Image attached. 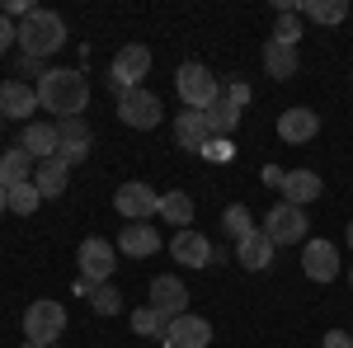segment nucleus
Listing matches in <instances>:
<instances>
[{
	"label": "nucleus",
	"mask_w": 353,
	"mask_h": 348,
	"mask_svg": "<svg viewBox=\"0 0 353 348\" xmlns=\"http://www.w3.org/2000/svg\"><path fill=\"white\" fill-rule=\"evenodd\" d=\"M38 108L57 113V123L61 118H81L90 108V81L81 71H71V66H48V76L38 81Z\"/></svg>",
	"instance_id": "nucleus-1"
},
{
	"label": "nucleus",
	"mask_w": 353,
	"mask_h": 348,
	"mask_svg": "<svg viewBox=\"0 0 353 348\" xmlns=\"http://www.w3.org/2000/svg\"><path fill=\"white\" fill-rule=\"evenodd\" d=\"M57 48H66V19L52 14V10H43V5H33L24 19H19V52L43 61Z\"/></svg>",
	"instance_id": "nucleus-2"
},
{
	"label": "nucleus",
	"mask_w": 353,
	"mask_h": 348,
	"mask_svg": "<svg viewBox=\"0 0 353 348\" xmlns=\"http://www.w3.org/2000/svg\"><path fill=\"white\" fill-rule=\"evenodd\" d=\"M174 90H179L184 108H198V113H208V108L221 99V81L203 61H184V66L174 71Z\"/></svg>",
	"instance_id": "nucleus-3"
},
{
	"label": "nucleus",
	"mask_w": 353,
	"mask_h": 348,
	"mask_svg": "<svg viewBox=\"0 0 353 348\" xmlns=\"http://www.w3.org/2000/svg\"><path fill=\"white\" fill-rule=\"evenodd\" d=\"M61 329H66V306L52 301V296H43V301H33L24 311V339L38 348H52L61 339Z\"/></svg>",
	"instance_id": "nucleus-4"
},
{
	"label": "nucleus",
	"mask_w": 353,
	"mask_h": 348,
	"mask_svg": "<svg viewBox=\"0 0 353 348\" xmlns=\"http://www.w3.org/2000/svg\"><path fill=\"white\" fill-rule=\"evenodd\" d=\"M76 264H81L85 287H99V283H109L113 268H118V245L90 236V240H81V249H76Z\"/></svg>",
	"instance_id": "nucleus-5"
},
{
	"label": "nucleus",
	"mask_w": 353,
	"mask_h": 348,
	"mask_svg": "<svg viewBox=\"0 0 353 348\" xmlns=\"http://www.w3.org/2000/svg\"><path fill=\"white\" fill-rule=\"evenodd\" d=\"M118 118L132 127V132H151V127H161L165 118V104L151 94V90H128V94H118Z\"/></svg>",
	"instance_id": "nucleus-6"
},
{
	"label": "nucleus",
	"mask_w": 353,
	"mask_h": 348,
	"mask_svg": "<svg viewBox=\"0 0 353 348\" xmlns=\"http://www.w3.org/2000/svg\"><path fill=\"white\" fill-rule=\"evenodd\" d=\"M151 71V48L146 43H128L123 52L113 57V66H109V81L118 94H128V90H137L141 85V76Z\"/></svg>",
	"instance_id": "nucleus-7"
},
{
	"label": "nucleus",
	"mask_w": 353,
	"mask_h": 348,
	"mask_svg": "<svg viewBox=\"0 0 353 348\" xmlns=\"http://www.w3.org/2000/svg\"><path fill=\"white\" fill-rule=\"evenodd\" d=\"M113 207H118L123 221H151V216L161 212V193L151 184H141V179H132V184H123L113 193Z\"/></svg>",
	"instance_id": "nucleus-8"
},
{
	"label": "nucleus",
	"mask_w": 353,
	"mask_h": 348,
	"mask_svg": "<svg viewBox=\"0 0 353 348\" xmlns=\"http://www.w3.org/2000/svg\"><path fill=\"white\" fill-rule=\"evenodd\" d=\"M264 236H269L273 245H301L306 240V207L273 203V212L264 216Z\"/></svg>",
	"instance_id": "nucleus-9"
},
{
	"label": "nucleus",
	"mask_w": 353,
	"mask_h": 348,
	"mask_svg": "<svg viewBox=\"0 0 353 348\" xmlns=\"http://www.w3.org/2000/svg\"><path fill=\"white\" fill-rule=\"evenodd\" d=\"M170 259L184 268H212V259H217V245L208 240L203 231H174V240H170Z\"/></svg>",
	"instance_id": "nucleus-10"
},
{
	"label": "nucleus",
	"mask_w": 353,
	"mask_h": 348,
	"mask_svg": "<svg viewBox=\"0 0 353 348\" xmlns=\"http://www.w3.org/2000/svg\"><path fill=\"white\" fill-rule=\"evenodd\" d=\"M146 306H156L165 320H179V316H189V287L174 273H161V278H151V301Z\"/></svg>",
	"instance_id": "nucleus-11"
},
{
	"label": "nucleus",
	"mask_w": 353,
	"mask_h": 348,
	"mask_svg": "<svg viewBox=\"0 0 353 348\" xmlns=\"http://www.w3.org/2000/svg\"><path fill=\"white\" fill-rule=\"evenodd\" d=\"M38 113V85L28 81H5L0 85V118H14V123H33Z\"/></svg>",
	"instance_id": "nucleus-12"
},
{
	"label": "nucleus",
	"mask_w": 353,
	"mask_h": 348,
	"mask_svg": "<svg viewBox=\"0 0 353 348\" xmlns=\"http://www.w3.org/2000/svg\"><path fill=\"white\" fill-rule=\"evenodd\" d=\"M321 132V113L316 108H288V113H278V141H288V146H301V141H316Z\"/></svg>",
	"instance_id": "nucleus-13"
},
{
	"label": "nucleus",
	"mask_w": 353,
	"mask_h": 348,
	"mask_svg": "<svg viewBox=\"0 0 353 348\" xmlns=\"http://www.w3.org/2000/svg\"><path fill=\"white\" fill-rule=\"evenodd\" d=\"M57 156L66 165H81V161H90V146H94V136H90V127H85V118H61L57 123Z\"/></svg>",
	"instance_id": "nucleus-14"
},
{
	"label": "nucleus",
	"mask_w": 353,
	"mask_h": 348,
	"mask_svg": "<svg viewBox=\"0 0 353 348\" xmlns=\"http://www.w3.org/2000/svg\"><path fill=\"white\" fill-rule=\"evenodd\" d=\"M301 273L311 283H334L339 278V249L330 240H306V249H301Z\"/></svg>",
	"instance_id": "nucleus-15"
},
{
	"label": "nucleus",
	"mask_w": 353,
	"mask_h": 348,
	"mask_svg": "<svg viewBox=\"0 0 353 348\" xmlns=\"http://www.w3.org/2000/svg\"><path fill=\"white\" fill-rule=\"evenodd\" d=\"M156 249H161V231L151 221H128L118 231V254H128V259H146Z\"/></svg>",
	"instance_id": "nucleus-16"
},
{
	"label": "nucleus",
	"mask_w": 353,
	"mask_h": 348,
	"mask_svg": "<svg viewBox=\"0 0 353 348\" xmlns=\"http://www.w3.org/2000/svg\"><path fill=\"white\" fill-rule=\"evenodd\" d=\"M283 203H292V207H306V203H316L321 198V174L316 170H283Z\"/></svg>",
	"instance_id": "nucleus-17"
},
{
	"label": "nucleus",
	"mask_w": 353,
	"mask_h": 348,
	"mask_svg": "<svg viewBox=\"0 0 353 348\" xmlns=\"http://www.w3.org/2000/svg\"><path fill=\"white\" fill-rule=\"evenodd\" d=\"M212 344V325L203 320V316H179V320H170V339L165 348H208Z\"/></svg>",
	"instance_id": "nucleus-18"
},
{
	"label": "nucleus",
	"mask_w": 353,
	"mask_h": 348,
	"mask_svg": "<svg viewBox=\"0 0 353 348\" xmlns=\"http://www.w3.org/2000/svg\"><path fill=\"white\" fill-rule=\"evenodd\" d=\"M174 141L184 146V151H208V141H212V132H208V118L198 113V108H184V113H174Z\"/></svg>",
	"instance_id": "nucleus-19"
},
{
	"label": "nucleus",
	"mask_w": 353,
	"mask_h": 348,
	"mask_svg": "<svg viewBox=\"0 0 353 348\" xmlns=\"http://www.w3.org/2000/svg\"><path fill=\"white\" fill-rule=\"evenodd\" d=\"M273 249H278V245H273L264 231H250L245 240H236V259H241V268H250V273H264V268L273 264Z\"/></svg>",
	"instance_id": "nucleus-20"
},
{
	"label": "nucleus",
	"mask_w": 353,
	"mask_h": 348,
	"mask_svg": "<svg viewBox=\"0 0 353 348\" xmlns=\"http://www.w3.org/2000/svg\"><path fill=\"white\" fill-rule=\"evenodd\" d=\"M33 170H38V161L28 156L24 146H10V151H0V184H5V188L33 184Z\"/></svg>",
	"instance_id": "nucleus-21"
},
{
	"label": "nucleus",
	"mask_w": 353,
	"mask_h": 348,
	"mask_svg": "<svg viewBox=\"0 0 353 348\" xmlns=\"http://www.w3.org/2000/svg\"><path fill=\"white\" fill-rule=\"evenodd\" d=\"M33 184H38V193H43V198H61V193H66V184H71V165L61 161V156H52V161H38V170H33Z\"/></svg>",
	"instance_id": "nucleus-22"
},
{
	"label": "nucleus",
	"mask_w": 353,
	"mask_h": 348,
	"mask_svg": "<svg viewBox=\"0 0 353 348\" xmlns=\"http://www.w3.org/2000/svg\"><path fill=\"white\" fill-rule=\"evenodd\" d=\"M297 66H301V57L297 48H288V43H264V76H273V81H292L297 76Z\"/></svg>",
	"instance_id": "nucleus-23"
},
{
	"label": "nucleus",
	"mask_w": 353,
	"mask_h": 348,
	"mask_svg": "<svg viewBox=\"0 0 353 348\" xmlns=\"http://www.w3.org/2000/svg\"><path fill=\"white\" fill-rule=\"evenodd\" d=\"M19 146H24L33 161H52L57 156V123H28L24 127V136H19Z\"/></svg>",
	"instance_id": "nucleus-24"
},
{
	"label": "nucleus",
	"mask_w": 353,
	"mask_h": 348,
	"mask_svg": "<svg viewBox=\"0 0 353 348\" xmlns=\"http://www.w3.org/2000/svg\"><path fill=\"white\" fill-rule=\"evenodd\" d=\"M208 118V132H212V141H231V132L241 127V108L231 104V99H217V104L203 113Z\"/></svg>",
	"instance_id": "nucleus-25"
},
{
	"label": "nucleus",
	"mask_w": 353,
	"mask_h": 348,
	"mask_svg": "<svg viewBox=\"0 0 353 348\" xmlns=\"http://www.w3.org/2000/svg\"><path fill=\"white\" fill-rule=\"evenodd\" d=\"M297 14L316 24H344L349 19V0H297Z\"/></svg>",
	"instance_id": "nucleus-26"
},
{
	"label": "nucleus",
	"mask_w": 353,
	"mask_h": 348,
	"mask_svg": "<svg viewBox=\"0 0 353 348\" xmlns=\"http://www.w3.org/2000/svg\"><path fill=\"white\" fill-rule=\"evenodd\" d=\"M156 216H165V221L179 226V231H189V226H193V198H189V193H165Z\"/></svg>",
	"instance_id": "nucleus-27"
},
{
	"label": "nucleus",
	"mask_w": 353,
	"mask_h": 348,
	"mask_svg": "<svg viewBox=\"0 0 353 348\" xmlns=\"http://www.w3.org/2000/svg\"><path fill=\"white\" fill-rule=\"evenodd\" d=\"M132 329L141 334V339H161V344L170 339V320H165L156 306H137L132 311Z\"/></svg>",
	"instance_id": "nucleus-28"
},
{
	"label": "nucleus",
	"mask_w": 353,
	"mask_h": 348,
	"mask_svg": "<svg viewBox=\"0 0 353 348\" xmlns=\"http://www.w3.org/2000/svg\"><path fill=\"white\" fill-rule=\"evenodd\" d=\"M221 226H226V236H231V240H245L250 231H259V226H254V216H250V207H245V203H231V207L221 212Z\"/></svg>",
	"instance_id": "nucleus-29"
},
{
	"label": "nucleus",
	"mask_w": 353,
	"mask_h": 348,
	"mask_svg": "<svg viewBox=\"0 0 353 348\" xmlns=\"http://www.w3.org/2000/svg\"><path fill=\"white\" fill-rule=\"evenodd\" d=\"M90 311H94V316H118V311H123V292H118L113 283L90 287Z\"/></svg>",
	"instance_id": "nucleus-30"
},
{
	"label": "nucleus",
	"mask_w": 353,
	"mask_h": 348,
	"mask_svg": "<svg viewBox=\"0 0 353 348\" xmlns=\"http://www.w3.org/2000/svg\"><path fill=\"white\" fill-rule=\"evenodd\" d=\"M38 207H43V193H38V184L10 188V212H14V216H33Z\"/></svg>",
	"instance_id": "nucleus-31"
},
{
	"label": "nucleus",
	"mask_w": 353,
	"mask_h": 348,
	"mask_svg": "<svg viewBox=\"0 0 353 348\" xmlns=\"http://www.w3.org/2000/svg\"><path fill=\"white\" fill-rule=\"evenodd\" d=\"M301 38V19L297 10H278V24H273V43H288V48H297Z\"/></svg>",
	"instance_id": "nucleus-32"
},
{
	"label": "nucleus",
	"mask_w": 353,
	"mask_h": 348,
	"mask_svg": "<svg viewBox=\"0 0 353 348\" xmlns=\"http://www.w3.org/2000/svg\"><path fill=\"white\" fill-rule=\"evenodd\" d=\"M10 48H19V24L10 14H0V57L10 52Z\"/></svg>",
	"instance_id": "nucleus-33"
},
{
	"label": "nucleus",
	"mask_w": 353,
	"mask_h": 348,
	"mask_svg": "<svg viewBox=\"0 0 353 348\" xmlns=\"http://www.w3.org/2000/svg\"><path fill=\"white\" fill-rule=\"evenodd\" d=\"M250 94H254V90H250L245 81H231V85H221V99H231L236 108H245V104H250Z\"/></svg>",
	"instance_id": "nucleus-34"
},
{
	"label": "nucleus",
	"mask_w": 353,
	"mask_h": 348,
	"mask_svg": "<svg viewBox=\"0 0 353 348\" xmlns=\"http://www.w3.org/2000/svg\"><path fill=\"white\" fill-rule=\"evenodd\" d=\"M203 156H212V161H231V141H208Z\"/></svg>",
	"instance_id": "nucleus-35"
},
{
	"label": "nucleus",
	"mask_w": 353,
	"mask_h": 348,
	"mask_svg": "<svg viewBox=\"0 0 353 348\" xmlns=\"http://www.w3.org/2000/svg\"><path fill=\"white\" fill-rule=\"evenodd\" d=\"M19 71H24V76H38V81H43V76H48V71H43V61H38V57H24V61H19Z\"/></svg>",
	"instance_id": "nucleus-36"
},
{
	"label": "nucleus",
	"mask_w": 353,
	"mask_h": 348,
	"mask_svg": "<svg viewBox=\"0 0 353 348\" xmlns=\"http://www.w3.org/2000/svg\"><path fill=\"white\" fill-rule=\"evenodd\" d=\"M325 348H349V334H344V329H330V334H325Z\"/></svg>",
	"instance_id": "nucleus-37"
},
{
	"label": "nucleus",
	"mask_w": 353,
	"mask_h": 348,
	"mask_svg": "<svg viewBox=\"0 0 353 348\" xmlns=\"http://www.w3.org/2000/svg\"><path fill=\"white\" fill-rule=\"evenodd\" d=\"M5 207H10V188L0 184V212H5Z\"/></svg>",
	"instance_id": "nucleus-38"
},
{
	"label": "nucleus",
	"mask_w": 353,
	"mask_h": 348,
	"mask_svg": "<svg viewBox=\"0 0 353 348\" xmlns=\"http://www.w3.org/2000/svg\"><path fill=\"white\" fill-rule=\"evenodd\" d=\"M349 249H353V221H349Z\"/></svg>",
	"instance_id": "nucleus-39"
},
{
	"label": "nucleus",
	"mask_w": 353,
	"mask_h": 348,
	"mask_svg": "<svg viewBox=\"0 0 353 348\" xmlns=\"http://www.w3.org/2000/svg\"><path fill=\"white\" fill-rule=\"evenodd\" d=\"M24 348H38V344H28V339H24Z\"/></svg>",
	"instance_id": "nucleus-40"
},
{
	"label": "nucleus",
	"mask_w": 353,
	"mask_h": 348,
	"mask_svg": "<svg viewBox=\"0 0 353 348\" xmlns=\"http://www.w3.org/2000/svg\"><path fill=\"white\" fill-rule=\"evenodd\" d=\"M349 348H353V334H349Z\"/></svg>",
	"instance_id": "nucleus-41"
},
{
	"label": "nucleus",
	"mask_w": 353,
	"mask_h": 348,
	"mask_svg": "<svg viewBox=\"0 0 353 348\" xmlns=\"http://www.w3.org/2000/svg\"><path fill=\"white\" fill-rule=\"evenodd\" d=\"M0 127H5V118H0Z\"/></svg>",
	"instance_id": "nucleus-42"
},
{
	"label": "nucleus",
	"mask_w": 353,
	"mask_h": 348,
	"mask_svg": "<svg viewBox=\"0 0 353 348\" xmlns=\"http://www.w3.org/2000/svg\"><path fill=\"white\" fill-rule=\"evenodd\" d=\"M52 348H57V344H52Z\"/></svg>",
	"instance_id": "nucleus-43"
}]
</instances>
